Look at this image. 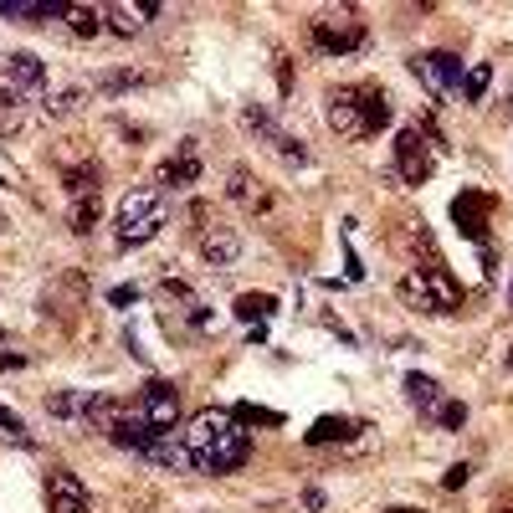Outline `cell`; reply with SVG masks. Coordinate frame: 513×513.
<instances>
[{
  "label": "cell",
  "instance_id": "1",
  "mask_svg": "<svg viewBox=\"0 0 513 513\" xmlns=\"http://www.w3.org/2000/svg\"><path fill=\"white\" fill-rule=\"evenodd\" d=\"M185 452H191V467L195 472H237L247 467L252 457V436L241 426L231 411H201L191 421V432H185Z\"/></svg>",
  "mask_w": 513,
  "mask_h": 513
},
{
  "label": "cell",
  "instance_id": "2",
  "mask_svg": "<svg viewBox=\"0 0 513 513\" xmlns=\"http://www.w3.org/2000/svg\"><path fill=\"white\" fill-rule=\"evenodd\" d=\"M118 247H145L164 231V201L154 185H134V191L118 201Z\"/></svg>",
  "mask_w": 513,
  "mask_h": 513
},
{
  "label": "cell",
  "instance_id": "3",
  "mask_svg": "<svg viewBox=\"0 0 513 513\" xmlns=\"http://www.w3.org/2000/svg\"><path fill=\"white\" fill-rule=\"evenodd\" d=\"M432 139L421 134V128H401L396 134V160L385 170V180H406V185H426L436 170V154H432Z\"/></svg>",
  "mask_w": 513,
  "mask_h": 513
},
{
  "label": "cell",
  "instance_id": "4",
  "mask_svg": "<svg viewBox=\"0 0 513 513\" xmlns=\"http://www.w3.org/2000/svg\"><path fill=\"white\" fill-rule=\"evenodd\" d=\"M313 47L329 57H350L365 47V21L354 11H323V16H313Z\"/></svg>",
  "mask_w": 513,
  "mask_h": 513
},
{
  "label": "cell",
  "instance_id": "5",
  "mask_svg": "<svg viewBox=\"0 0 513 513\" xmlns=\"http://www.w3.org/2000/svg\"><path fill=\"white\" fill-rule=\"evenodd\" d=\"M47 93V67L42 57L32 51H11V62H5V82H0V103H26V98H42Z\"/></svg>",
  "mask_w": 513,
  "mask_h": 513
},
{
  "label": "cell",
  "instance_id": "6",
  "mask_svg": "<svg viewBox=\"0 0 513 513\" xmlns=\"http://www.w3.org/2000/svg\"><path fill=\"white\" fill-rule=\"evenodd\" d=\"M411 72H416V78L426 82L436 98L457 93V88H462V78H467L462 57H452V51H421V57H411Z\"/></svg>",
  "mask_w": 513,
  "mask_h": 513
},
{
  "label": "cell",
  "instance_id": "7",
  "mask_svg": "<svg viewBox=\"0 0 513 513\" xmlns=\"http://www.w3.org/2000/svg\"><path fill=\"white\" fill-rule=\"evenodd\" d=\"M134 411H139L154 432H175V421H180V390H175V380H149L145 390H139V406H134Z\"/></svg>",
  "mask_w": 513,
  "mask_h": 513
},
{
  "label": "cell",
  "instance_id": "8",
  "mask_svg": "<svg viewBox=\"0 0 513 513\" xmlns=\"http://www.w3.org/2000/svg\"><path fill=\"white\" fill-rule=\"evenodd\" d=\"M329 128L344 139H369L365 128V88H339L329 93Z\"/></svg>",
  "mask_w": 513,
  "mask_h": 513
},
{
  "label": "cell",
  "instance_id": "9",
  "mask_svg": "<svg viewBox=\"0 0 513 513\" xmlns=\"http://www.w3.org/2000/svg\"><path fill=\"white\" fill-rule=\"evenodd\" d=\"M416 277H421V293H426V313H457V308H462V283H457L442 262L416 267Z\"/></svg>",
  "mask_w": 513,
  "mask_h": 513
},
{
  "label": "cell",
  "instance_id": "10",
  "mask_svg": "<svg viewBox=\"0 0 513 513\" xmlns=\"http://www.w3.org/2000/svg\"><path fill=\"white\" fill-rule=\"evenodd\" d=\"M488 210H493V195H482V191H462L457 201H452V221L462 226L467 237L478 241V247H488Z\"/></svg>",
  "mask_w": 513,
  "mask_h": 513
},
{
  "label": "cell",
  "instance_id": "11",
  "mask_svg": "<svg viewBox=\"0 0 513 513\" xmlns=\"http://www.w3.org/2000/svg\"><path fill=\"white\" fill-rule=\"evenodd\" d=\"M164 185V191H185V185H195L201 180V154H195V139H180L175 154L160 164V175H154Z\"/></svg>",
  "mask_w": 513,
  "mask_h": 513
},
{
  "label": "cell",
  "instance_id": "12",
  "mask_svg": "<svg viewBox=\"0 0 513 513\" xmlns=\"http://www.w3.org/2000/svg\"><path fill=\"white\" fill-rule=\"evenodd\" d=\"M47 498H51V513H88V488L67 467H51L47 472Z\"/></svg>",
  "mask_w": 513,
  "mask_h": 513
},
{
  "label": "cell",
  "instance_id": "13",
  "mask_svg": "<svg viewBox=\"0 0 513 513\" xmlns=\"http://www.w3.org/2000/svg\"><path fill=\"white\" fill-rule=\"evenodd\" d=\"M201 256L210 267H237V256H241L237 231L231 226H201Z\"/></svg>",
  "mask_w": 513,
  "mask_h": 513
},
{
  "label": "cell",
  "instance_id": "14",
  "mask_svg": "<svg viewBox=\"0 0 513 513\" xmlns=\"http://www.w3.org/2000/svg\"><path fill=\"white\" fill-rule=\"evenodd\" d=\"M0 16L21 21V26H42V21L67 16V5L62 0H0Z\"/></svg>",
  "mask_w": 513,
  "mask_h": 513
},
{
  "label": "cell",
  "instance_id": "15",
  "mask_svg": "<svg viewBox=\"0 0 513 513\" xmlns=\"http://www.w3.org/2000/svg\"><path fill=\"white\" fill-rule=\"evenodd\" d=\"M401 385H406V401L416 406L421 416H436V406L447 401V396H442V385H436L432 375H421V369H411Z\"/></svg>",
  "mask_w": 513,
  "mask_h": 513
},
{
  "label": "cell",
  "instance_id": "16",
  "mask_svg": "<svg viewBox=\"0 0 513 513\" xmlns=\"http://www.w3.org/2000/svg\"><path fill=\"white\" fill-rule=\"evenodd\" d=\"M354 432H359V421H350V416H319L303 432V442L308 447H334V442H350Z\"/></svg>",
  "mask_w": 513,
  "mask_h": 513
},
{
  "label": "cell",
  "instance_id": "17",
  "mask_svg": "<svg viewBox=\"0 0 513 513\" xmlns=\"http://www.w3.org/2000/svg\"><path fill=\"white\" fill-rule=\"evenodd\" d=\"M67 191H72V201H98V185H103V170H98L93 160L88 164H67Z\"/></svg>",
  "mask_w": 513,
  "mask_h": 513
},
{
  "label": "cell",
  "instance_id": "18",
  "mask_svg": "<svg viewBox=\"0 0 513 513\" xmlns=\"http://www.w3.org/2000/svg\"><path fill=\"white\" fill-rule=\"evenodd\" d=\"M226 195H231V201H241L247 210H267V206H273V195H262V191H256L247 170H231V185H226Z\"/></svg>",
  "mask_w": 513,
  "mask_h": 513
},
{
  "label": "cell",
  "instance_id": "19",
  "mask_svg": "<svg viewBox=\"0 0 513 513\" xmlns=\"http://www.w3.org/2000/svg\"><path fill=\"white\" fill-rule=\"evenodd\" d=\"M273 313H277L273 293H241V298H237V319L241 323H267Z\"/></svg>",
  "mask_w": 513,
  "mask_h": 513
},
{
  "label": "cell",
  "instance_id": "20",
  "mask_svg": "<svg viewBox=\"0 0 513 513\" xmlns=\"http://www.w3.org/2000/svg\"><path fill=\"white\" fill-rule=\"evenodd\" d=\"M103 21H108L118 36L145 32V11H139V5H108V11H103Z\"/></svg>",
  "mask_w": 513,
  "mask_h": 513
},
{
  "label": "cell",
  "instance_id": "21",
  "mask_svg": "<svg viewBox=\"0 0 513 513\" xmlns=\"http://www.w3.org/2000/svg\"><path fill=\"white\" fill-rule=\"evenodd\" d=\"M67 26H72V36H98L103 32V11H93V5H67Z\"/></svg>",
  "mask_w": 513,
  "mask_h": 513
},
{
  "label": "cell",
  "instance_id": "22",
  "mask_svg": "<svg viewBox=\"0 0 513 513\" xmlns=\"http://www.w3.org/2000/svg\"><path fill=\"white\" fill-rule=\"evenodd\" d=\"M488 82H493V67L488 62H472L462 78V103H482L488 98Z\"/></svg>",
  "mask_w": 513,
  "mask_h": 513
},
{
  "label": "cell",
  "instance_id": "23",
  "mask_svg": "<svg viewBox=\"0 0 513 513\" xmlns=\"http://www.w3.org/2000/svg\"><path fill=\"white\" fill-rule=\"evenodd\" d=\"M385 124H390V98L375 93V88H365V128L369 134H380Z\"/></svg>",
  "mask_w": 513,
  "mask_h": 513
},
{
  "label": "cell",
  "instance_id": "24",
  "mask_svg": "<svg viewBox=\"0 0 513 513\" xmlns=\"http://www.w3.org/2000/svg\"><path fill=\"white\" fill-rule=\"evenodd\" d=\"M231 416H237L241 426H283V416H277V411H267V406H252V401H241Z\"/></svg>",
  "mask_w": 513,
  "mask_h": 513
},
{
  "label": "cell",
  "instance_id": "25",
  "mask_svg": "<svg viewBox=\"0 0 513 513\" xmlns=\"http://www.w3.org/2000/svg\"><path fill=\"white\" fill-rule=\"evenodd\" d=\"M273 149H277V160L293 164V170H298V164H308V145H303V139H293V134H277Z\"/></svg>",
  "mask_w": 513,
  "mask_h": 513
},
{
  "label": "cell",
  "instance_id": "26",
  "mask_svg": "<svg viewBox=\"0 0 513 513\" xmlns=\"http://www.w3.org/2000/svg\"><path fill=\"white\" fill-rule=\"evenodd\" d=\"M432 421H436V426H447V432H462V426H467V406L462 401H442Z\"/></svg>",
  "mask_w": 513,
  "mask_h": 513
},
{
  "label": "cell",
  "instance_id": "27",
  "mask_svg": "<svg viewBox=\"0 0 513 513\" xmlns=\"http://www.w3.org/2000/svg\"><path fill=\"white\" fill-rule=\"evenodd\" d=\"M93 226H98V201H78V206H72V231L88 237Z\"/></svg>",
  "mask_w": 513,
  "mask_h": 513
},
{
  "label": "cell",
  "instance_id": "28",
  "mask_svg": "<svg viewBox=\"0 0 513 513\" xmlns=\"http://www.w3.org/2000/svg\"><path fill=\"white\" fill-rule=\"evenodd\" d=\"M78 108H82V93L72 88V93H57L47 103V118H67V113H78Z\"/></svg>",
  "mask_w": 513,
  "mask_h": 513
},
{
  "label": "cell",
  "instance_id": "29",
  "mask_svg": "<svg viewBox=\"0 0 513 513\" xmlns=\"http://www.w3.org/2000/svg\"><path fill=\"white\" fill-rule=\"evenodd\" d=\"M0 432H11L21 447H32V432H26V421H21L16 411H5V406H0Z\"/></svg>",
  "mask_w": 513,
  "mask_h": 513
},
{
  "label": "cell",
  "instance_id": "30",
  "mask_svg": "<svg viewBox=\"0 0 513 513\" xmlns=\"http://www.w3.org/2000/svg\"><path fill=\"white\" fill-rule=\"evenodd\" d=\"M103 88H108V93H124V88H145V72H108V78H103Z\"/></svg>",
  "mask_w": 513,
  "mask_h": 513
},
{
  "label": "cell",
  "instance_id": "31",
  "mask_svg": "<svg viewBox=\"0 0 513 513\" xmlns=\"http://www.w3.org/2000/svg\"><path fill=\"white\" fill-rule=\"evenodd\" d=\"M467 482H472V467H467V462H457V467H447L442 488H447V493H457V488H467Z\"/></svg>",
  "mask_w": 513,
  "mask_h": 513
},
{
  "label": "cell",
  "instance_id": "32",
  "mask_svg": "<svg viewBox=\"0 0 513 513\" xmlns=\"http://www.w3.org/2000/svg\"><path fill=\"white\" fill-rule=\"evenodd\" d=\"M21 124H26V118H21L16 103H0V139H5V134H16Z\"/></svg>",
  "mask_w": 513,
  "mask_h": 513
},
{
  "label": "cell",
  "instance_id": "33",
  "mask_svg": "<svg viewBox=\"0 0 513 513\" xmlns=\"http://www.w3.org/2000/svg\"><path fill=\"white\" fill-rule=\"evenodd\" d=\"M185 323H191V329H210V308L201 303V298H191V303H185Z\"/></svg>",
  "mask_w": 513,
  "mask_h": 513
},
{
  "label": "cell",
  "instance_id": "34",
  "mask_svg": "<svg viewBox=\"0 0 513 513\" xmlns=\"http://www.w3.org/2000/svg\"><path fill=\"white\" fill-rule=\"evenodd\" d=\"M160 293H164V298H180V303H191V298H195V293L185 288L180 277H164V283H160Z\"/></svg>",
  "mask_w": 513,
  "mask_h": 513
},
{
  "label": "cell",
  "instance_id": "35",
  "mask_svg": "<svg viewBox=\"0 0 513 513\" xmlns=\"http://www.w3.org/2000/svg\"><path fill=\"white\" fill-rule=\"evenodd\" d=\"M134 298H139V288H134V283H124V288H113V293H108V303H113V308H128Z\"/></svg>",
  "mask_w": 513,
  "mask_h": 513
},
{
  "label": "cell",
  "instance_id": "36",
  "mask_svg": "<svg viewBox=\"0 0 513 513\" xmlns=\"http://www.w3.org/2000/svg\"><path fill=\"white\" fill-rule=\"evenodd\" d=\"M303 503H308L313 513H319V508H323V488H308V493H303Z\"/></svg>",
  "mask_w": 513,
  "mask_h": 513
},
{
  "label": "cell",
  "instance_id": "37",
  "mask_svg": "<svg viewBox=\"0 0 513 513\" xmlns=\"http://www.w3.org/2000/svg\"><path fill=\"white\" fill-rule=\"evenodd\" d=\"M503 369H508V375H513V344H508V354H503Z\"/></svg>",
  "mask_w": 513,
  "mask_h": 513
},
{
  "label": "cell",
  "instance_id": "38",
  "mask_svg": "<svg viewBox=\"0 0 513 513\" xmlns=\"http://www.w3.org/2000/svg\"><path fill=\"white\" fill-rule=\"evenodd\" d=\"M390 513H421V508H390Z\"/></svg>",
  "mask_w": 513,
  "mask_h": 513
},
{
  "label": "cell",
  "instance_id": "39",
  "mask_svg": "<svg viewBox=\"0 0 513 513\" xmlns=\"http://www.w3.org/2000/svg\"><path fill=\"white\" fill-rule=\"evenodd\" d=\"M508 313H513V283H508Z\"/></svg>",
  "mask_w": 513,
  "mask_h": 513
},
{
  "label": "cell",
  "instance_id": "40",
  "mask_svg": "<svg viewBox=\"0 0 513 513\" xmlns=\"http://www.w3.org/2000/svg\"><path fill=\"white\" fill-rule=\"evenodd\" d=\"M0 241H5V216H0Z\"/></svg>",
  "mask_w": 513,
  "mask_h": 513
}]
</instances>
